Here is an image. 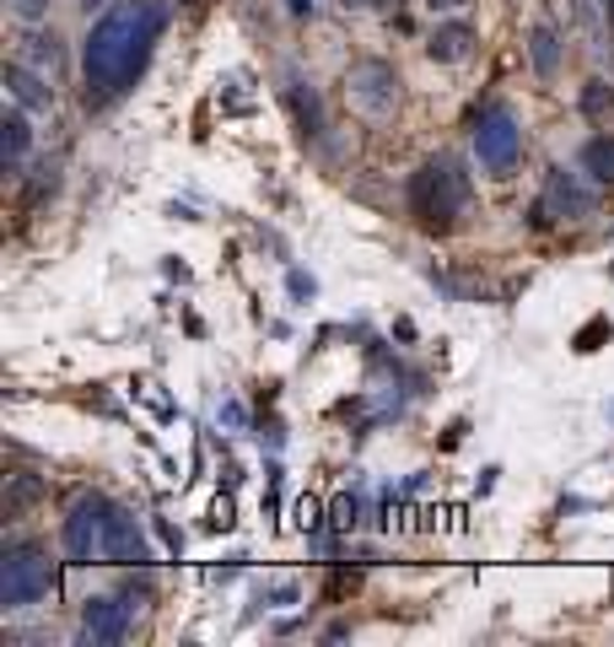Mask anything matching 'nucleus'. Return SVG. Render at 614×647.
<instances>
[{
	"label": "nucleus",
	"mask_w": 614,
	"mask_h": 647,
	"mask_svg": "<svg viewBox=\"0 0 614 647\" xmlns=\"http://www.w3.org/2000/svg\"><path fill=\"white\" fill-rule=\"evenodd\" d=\"M168 33V5L162 0H124L103 11L81 44V70H87V98L109 103L140 81V70L157 55V38Z\"/></svg>",
	"instance_id": "f257e3e1"
},
{
	"label": "nucleus",
	"mask_w": 614,
	"mask_h": 647,
	"mask_svg": "<svg viewBox=\"0 0 614 647\" xmlns=\"http://www.w3.org/2000/svg\"><path fill=\"white\" fill-rule=\"evenodd\" d=\"M221 421H227L232 432H243V427H248V410L238 405V399H221Z\"/></svg>",
	"instance_id": "6ab92c4d"
},
{
	"label": "nucleus",
	"mask_w": 614,
	"mask_h": 647,
	"mask_svg": "<svg viewBox=\"0 0 614 647\" xmlns=\"http://www.w3.org/2000/svg\"><path fill=\"white\" fill-rule=\"evenodd\" d=\"M103 561H114V567H140V561H151L146 529H140V523H135V513H129V508H120V502H114V518H109Z\"/></svg>",
	"instance_id": "6e6552de"
},
{
	"label": "nucleus",
	"mask_w": 614,
	"mask_h": 647,
	"mask_svg": "<svg viewBox=\"0 0 614 647\" xmlns=\"http://www.w3.org/2000/svg\"><path fill=\"white\" fill-rule=\"evenodd\" d=\"M318 518H323V508H318L312 497H303V502H297V523H303V529H318Z\"/></svg>",
	"instance_id": "aec40b11"
},
{
	"label": "nucleus",
	"mask_w": 614,
	"mask_h": 647,
	"mask_svg": "<svg viewBox=\"0 0 614 647\" xmlns=\"http://www.w3.org/2000/svg\"><path fill=\"white\" fill-rule=\"evenodd\" d=\"M5 11H11L16 22H27V27H38V22L49 16V0H5Z\"/></svg>",
	"instance_id": "a211bd4d"
},
{
	"label": "nucleus",
	"mask_w": 614,
	"mask_h": 647,
	"mask_svg": "<svg viewBox=\"0 0 614 647\" xmlns=\"http://www.w3.org/2000/svg\"><path fill=\"white\" fill-rule=\"evenodd\" d=\"M292 292H297V297H312V275H303V270H292Z\"/></svg>",
	"instance_id": "4be33fe9"
},
{
	"label": "nucleus",
	"mask_w": 614,
	"mask_h": 647,
	"mask_svg": "<svg viewBox=\"0 0 614 647\" xmlns=\"http://www.w3.org/2000/svg\"><path fill=\"white\" fill-rule=\"evenodd\" d=\"M286 98H292V114H297V125H303L307 140H318L323 135V103H318V92L307 87L303 76H286Z\"/></svg>",
	"instance_id": "ddd939ff"
},
{
	"label": "nucleus",
	"mask_w": 614,
	"mask_h": 647,
	"mask_svg": "<svg viewBox=\"0 0 614 647\" xmlns=\"http://www.w3.org/2000/svg\"><path fill=\"white\" fill-rule=\"evenodd\" d=\"M604 109H614V87L610 81H588V92H582V114L593 120V114H604Z\"/></svg>",
	"instance_id": "f3484780"
},
{
	"label": "nucleus",
	"mask_w": 614,
	"mask_h": 647,
	"mask_svg": "<svg viewBox=\"0 0 614 647\" xmlns=\"http://www.w3.org/2000/svg\"><path fill=\"white\" fill-rule=\"evenodd\" d=\"M286 11L303 22V16H312V11H318V0H286Z\"/></svg>",
	"instance_id": "412c9836"
},
{
	"label": "nucleus",
	"mask_w": 614,
	"mask_h": 647,
	"mask_svg": "<svg viewBox=\"0 0 614 647\" xmlns=\"http://www.w3.org/2000/svg\"><path fill=\"white\" fill-rule=\"evenodd\" d=\"M109 518H114V502L103 491H81L70 502V513L60 523V540H65V556L76 567H92L103 561V540H109Z\"/></svg>",
	"instance_id": "20e7f679"
},
{
	"label": "nucleus",
	"mask_w": 614,
	"mask_h": 647,
	"mask_svg": "<svg viewBox=\"0 0 614 647\" xmlns=\"http://www.w3.org/2000/svg\"><path fill=\"white\" fill-rule=\"evenodd\" d=\"M475 157H480V168L496 173V179H507L523 162V129H518L507 103H491V109L475 114Z\"/></svg>",
	"instance_id": "39448f33"
},
{
	"label": "nucleus",
	"mask_w": 614,
	"mask_h": 647,
	"mask_svg": "<svg viewBox=\"0 0 614 647\" xmlns=\"http://www.w3.org/2000/svg\"><path fill=\"white\" fill-rule=\"evenodd\" d=\"M5 92H11L27 114H44V109L55 103V87H49L38 70H27V65H5Z\"/></svg>",
	"instance_id": "9b49d317"
},
{
	"label": "nucleus",
	"mask_w": 614,
	"mask_h": 647,
	"mask_svg": "<svg viewBox=\"0 0 614 647\" xmlns=\"http://www.w3.org/2000/svg\"><path fill=\"white\" fill-rule=\"evenodd\" d=\"M464 0H431V11H458Z\"/></svg>",
	"instance_id": "b1692460"
},
{
	"label": "nucleus",
	"mask_w": 614,
	"mask_h": 647,
	"mask_svg": "<svg viewBox=\"0 0 614 647\" xmlns=\"http://www.w3.org/2000/svg\"><path fill=\"white\" fill-rule=\"evenodd\" d=\"M334 523H356V502H351V497H345V502L334 508Z\"/></svg>",
	"instance_id": "5701e85b"
},
{
	"label": "nucleus",
	"mask_w": 614,
	"mask_h": 647,
	"mask_svg": "<svg viewBox=\"0 0 614 647\" xmlns=\"http://www.w3.org/2000/svg\"><path fill=\"white\" fill-rule=\"evenodd\" d=\"M577 168H582L599 190H610L614 184V135H588L582 151H577Z\"/></svg>",
	"instance_id": "f8f14e48"
},
{
	"label": "nucleus",
	"mask_w": 614,
	"mask_h": 647,
	"mask_svg": "<svg viewBox=\"0 0 614 647\" xmlns=\"http://www.w3.org/2000/svg\"><path fill=\"white\" fill-rule=\"evenodd\" d=\"M55 593V561L38 545H11L0 561V604L5 610H33Z\"/></svg>",
	"instance_id": "7ed1b4c3"
},
{
	"label": "nucleus",
	"mask_w": 614,
	"mask_h": 647,
	"mask_svg": "<svg viewBox=\"0 0 614 647\" xmlns=\"http://www.w3.org/2000/svg\"><path fill=\"white\" fill-rule=\"evenodd\" d=\"M604 16H610V27H614V0H604Z\"/></svg>",
	"instance_id": "393cba45"
},
{
	"label": "nucleus",
	"mask_w": 614,
	"mask_h": 647,
	"mask_svg": "<svg viewBox=\"0 0 614 647\" xmlns=\"http://www.w3.org/2000/svg\"><path fill=\"white\" fill-rule=\"evenodd\" d=\"M528 65H534V76H545V81L560 70V33H555L550 22H534V27H528Z\"/></svg>",
	"instance_id": "4468645a"
},
{
	"label": "nucleus",
	"mask_w": 614,
	"mask_h": 647,
	"mask_svg": "<svg viewBox=\"0 0 614 647\" xmlns=\"http://www.w3.org/2000/svg\"><path fill=\"white\" fill-rule=\"evenodd\" d=\"M545 205H550L555 216H566V222H582V216H593V205H599V184L577 168V173H566V168H550V179H545Z\"/></svg>",
	"instance_id": "0eeeda50"
},
{
	"label": "nucleus",
	"mask_w": 614,
	"mask_h": 647,
	"mask_svg": "<svg viewBox=\"0 0 614 647\" xmlns=\"http://www.w3.org/2000/svg\"><path fill=\"white\" fill-rule=\"evenodd\" d=\"M469 49H475V27L464 22V16H453V22H436L427 38V55L436 65H458L469 60Z\"/></svg>",
	"instance_id": "9d476101"
},
{
	"label": "nucleus",
	"mask_w": 614,
	"mask_h": 647,
	"mask_svg": "<svg viewBox=\"0 0 614 647\" xmlns=\"http://www.w3.org/2000/svg\"><path fill=\"white\" fill-rule=\"evenodd\" d=\"M27 60L33 65H60V38H55V33H33V38H27Z\"/></svg>",
	"instance_id": "dca6fc26"
},
{
	"label": "nucleus",
	"mask_w": 614,
	"mask_h": 647,
	"mask_svg": "<svg viewBox=\"0 0 614 647\" xmlns=\"http://www.w3.org/2000/svg\"><path fill=\"white\" fill-rule=\"evenodd\" d=\"M129 632V604L124 599H87L81 610V637L87 643H124Z\"/></svg>",
	"instance_id": "1a4fd4ad"
},
{
	"label": "nucleus",
	"mask_w": 614,
	"mask_h": 647,
	"mask_svg": "<svg viewBox=\"0 0 614 647\" xmlns=\"http://www.w3.org/2000/svg\"><path fill=\"white\" fill-rule=\"evenodd\" d=\"M464 205H469V173L453 157H427L410 173V211L427 227H453L464 216Z\"/></svg>",
	"instance_id": "f03ea898"
},
{
	"label": "nucleus",
	"mask_w": 614,
	"mask_h": 647,
	"mask_svg": "<svg viewBox=\"0 0 614 647\" xmlns=\"http://www.w3.org/2000/svg\"><path fill=\"white\" fill-rule=\"evenodd\" d=\"M345 98L356 114L367 120H388L399 109V70L388 60H356L345 70Z\"/></svg>",
	"instance_id": "423d86ee"
},
{
	"label": "nucleus",
	"mask_w": 614,
	"mask_h": 647,
	"mask_svg": "<svg viewBox=\"0 0 614 647\" xmlns=\"http://www.w3.org/2000/svg\"><path fill=\"white\" fill-rule=\"evenodd\" d=\"M33 151V129H27V120L11 109V114H0V157L5 162H22Z\"/></svg>",
	"instance_id": "2eb2a0df"
}]
</instances>
